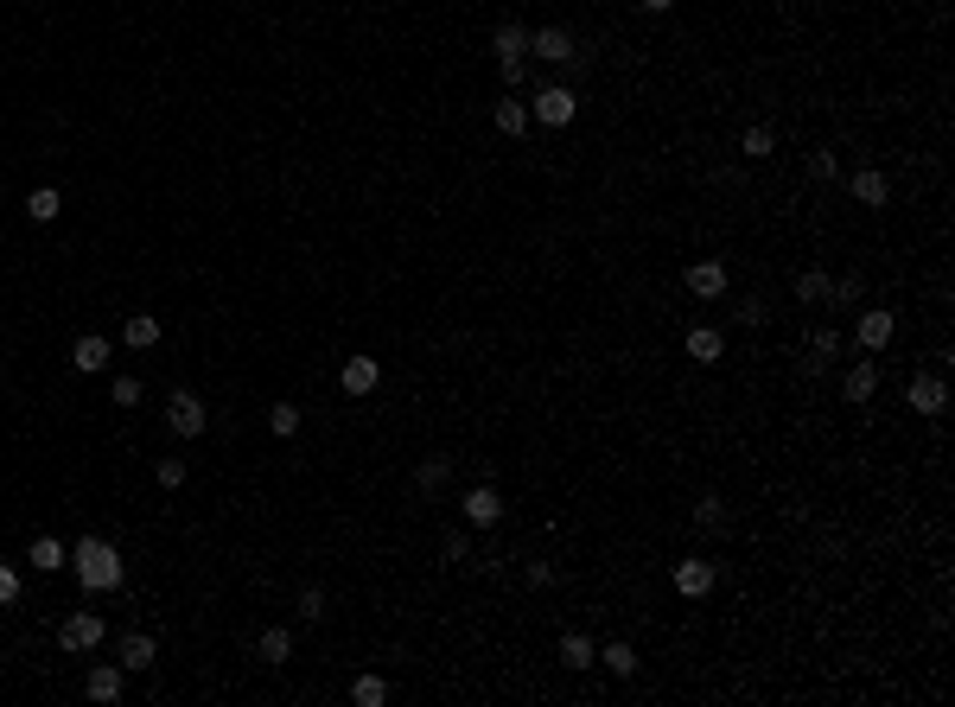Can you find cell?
Returning <instances> with one entry per match:
<instances>
[{
	"label": "cell",
	"mask_w": 955,
	"mask_h": 707,
	"mask_svg": "<svg viewBox=\"0 0 955 707\" xmlns=\"http://www.w3.org/2000/svg\"><path fill=\"white\" fill-rule=\"evenodd\" d=\"M593 663H599V644L586 631H567L561 637V669H593Z\"/></svg>",
	"instance_id": "603a6c76"
},
{
	"label": "cell",
	"mask_w": 955,
	"mask_h": 707,
	"mask_svg": "<svg viewBox=\"0 0 955 707\" xmlns=\"http://www.w3.org/2000/svg\"><path fill=\"white\" fill-rule=\"evenodd\" d=\"M109 402H115V408H141V383H134V376H115V383H109Z\"/></svg>",
	"instance_id": "1f68e13d"
},
{
	"label": "cell",
	"mask_w": 955,
	"mask_h": 707,
	"mask_svg": "<svg viewBox=\"0 0 955 707\" xmlns=\"http://www.w3.org/2000/svg\"><path fill=\"white\" fill-rule=\"evenodd\" d=\"M204 421H211V408H204L198 389H172L166 395V427L179 440H204Z\"/></svg>",
	"instance_id": "7a4b0ae2"
},
{
	"label": "cell",
	"mask_w": 955,
	"mask_h": 707,
	"mask_svg": "<svg viewBox=\"0 0 955 707\" xmlns=\"http://www.w3.org/2000/svg\"><path fill=\"white\" fill-rule=\"evenodd\" d=\"M835 357H841V332H828V325H822V332L809 338V370H828Z\"/></svg>",
	"instance_id": "83f0119b"
},
{
	"label": "cell",
	"mask_w": 955,
	"mask_h": 707,
	"mask_svg": "<svg viewBox=\"0 0 955 707\" xmlns=\"http://www.w3.org/2000/svg\"><path fill=\"white\" fill-rule=\"evenodd\" d=\"M739 325H764V300H739Z\"/></svg>",
	"instance_id": "ab89813d"
},
{
	"label": "cell",
	"mask_w": 955,
	"mask_h": 707,
	"mask_svg": "<svg viewBox=\"0 0 955 707\" xmlns=\"http://www.w3.org/2000/svg\"><path fill=\"white\" fill-rule=\"evenodd\" d=\"M153 657H160L153 631H128V637L115 644V663H121V669H153Z\"/></svg>",
	"instance_id": "5bb4252c"
},
{
	"label": "cell",
	"mask_w": 955,
	"mask_h": 707,
	"mask_svg": "<svg viewBox=\"0 0 955 707\" xmlns=\"http://www.w3.org/2000/svg\"><path fill=\"white\" fill-rule=\"evenodd\" d=\"M255 657H262L268 669H281V663H293V631H287V625H268L262 637H255Z\"/></svg>",
	"instance_id": "e0dca14e"
},
{
	"label": "cell",
	"mask_w": 955,
	"mask_h": 707,
	"mask_svg": "<svg viewBox=\"0 0 955 707\" xmlns=\"http://www.w3.org/2000/svg\"><path fill=\"white\" fill-rule=\"evenodd\" d=\"M459 510H465V523H472V529H491L497 516H503V491H497V485H472V491L459 497Z\"/></svg>",
	"instance_id": "ba28073f"
},
{
	"label": "cell",
	"mask_w": 955,
	"mask_h": 707,
	"mask_svg": "<svg viewBox=\"0 0 955 707\" xmlns=\"http://www.w3.org/2000/svg\"><path fill=\"white\" fill-rule=\"evenodd\" d=\"M446 561H472V542H465V536H446Z\"/></svg>",
	"instance_id": "60d3db41"
},
{
	"label": "cell",
	"mask_w": 955,
	"mask_h": 707,
	"mask_svg": "<svg viewBox=\"0 0 955 707\" xmlns=\"http://www.w3.org/2000/svg\"><path fill=\"white\" fill-rule=\"evenodd\" d=\"M491 122H497V134H510V141H516V134H523V128H529V102H516V96H503V102H497V109H491Z\"/></svg>",
	"instance_id": "cb8c5ba5"
},
{
	"label": "cell",
	"mask_w": 955,
	"mask_h": 707,
	"mask_svg": "<svg viewBox=\"0 0 955 707\" xmlns=\"http://www.w3.org/2000/svg\"><path fill=\"white\" fill-rule=\"evenodd\" d=\"M599 7H612V0H599Z\"/></svg>",
	"instance_id": "7bdbcfd3"
},
{
	"label": "cell",
	"mask_w": 955,
	"mask_h": 707,
	"mask_svg": "<svg viewBox=\"0 0 955 707\" xmlns=\"http://www.w3.org/2000/svg\"><path fill=\"white\" fill-rule=\"evenodd\" d=\"M828 287H835V281H828L822 268H803V274H796V300H803V306H822Z\"/></svg>",
	"instance_id": "4316f807"
},
{
	"label": "cell",
	"mask_w": 955,
	"mask_h": 707,
	"mask_svg": "<svg viewBox=\"0 0 955 707\" xmlns=\"http://www.w3.org/2000/svg\"><path fill=\"white\" fill-rule=\"evenodd\" d=\"M102 364H109V338H96V332H83V338L71 344V370H77V376H96Z\"/></svg>",
	"instance_id": "2e32d148"
},
{
	"label": "cell",
	"mask_w": 955,
	"mask_h": 707,
	"mask_svg": "<svg viewBox=\"0 0 955 707\" xmlns=\"http://www.w3.org/2000/svg\"><path fill=\"white\" fill-rule=\"evenodd\" d=\"M860 293H866V287H860V274H841V281H835V287H828V300H841V306H854V300H860Z\"/></svg>",
	"instance_id": "e575fe53"
},
{
	"label": "cell",
	"mask_w": 955,
	"mask_h": 707,
	"mask_svg": "<svg viewBox=\"0 0 955 707\" xmlns=\"http://www.w3.org/2000/svg\"><path fill=\"white\" fill-rule=\"evenodd\" d=\"M720 523H726V510L714 504V497H707V504H701V510H694V529H720Z\"/></svg>",
	"instance_id": "8d00e7d4"
},
{
	"label": "cell",
	"mask_w": 955,
	"mask_h": 707,
	"mask_svg": "<svg viewBox=\"0 0 955 707\" xmlns=\"http://www.w3.org/2000/svg\"><path fill=\"white\" fill-rule=\"evenodd\" d=\"M523 574H529V586H554V567H548V561H529Z\"/></svg>",
	"instance_id": "f35d334b"
},
{
	"label": "cell",
	"mask_w": 955,
	"mask_h": 707,
	"mask_svg": "<svg viewBox=\"0 0 955 707\" xmlns=\"http://www.w3.org/2000/svg\"><path fill=\"white\" fill-rule=\"evenodd\" d=\"M268 427H274L281 440H293V434H300V408H293V402H274V408H268Z\"/></svg>",
	"instance_id": "4dcf8cb0"
},
{
	"label": "cell",
	"mask_w": 955,
	"mask_h": 707,
	"mask_svg": "<svg viewBox=\"0 0 955 707\" xmlns=\"http://www.w3.org/2000/svg\"><path fill=\"white\" fill-rule=\"evenodd\" d=\"M573 115H580V96H573L567 83H542L535 102H529V122H542V128H567Z\"/></svg>",
	"instance_id": "277c9868"
},
{
	"label": "cell",
	"mask_w": 955,
	"mask_h": 707,
	"mask_svg": "<svg viewBox=\"0 0 955 707\" xmlns=\"http://www.w3.org/2000/svg\"><path fill=\"white\" fill-rule=\"evenodd\" d=\"M446 478H453V459H446V453H433V459H421L414 485H421V497H433V491H446Z\"/></svg>",
	"instance_id": "d4e9b609"
},
{
	"label": "cell",
	"mask_w": 955,
	"mask_h": 707,
	"mask_svg": "<svg viewBox=\"0 0 955 707\" xmlns=\"http://www.w3.org/2000/svg\"><path fill=\"white\" fill-rule=\"evenodd\" d=\"M529 58H542V64H573V58H580V45H573L567 26H542V32H529Z\"/></svg>",
	"instance_id": "8992f818"
},
{
	"label": "cell",
	"mask_w": 955,
	"mask_h": 707,
	"mask_svg": "<svg viewBox=\"0 0 955 707\" xmlns=\"http://www.w3.org/2000/svg\"><path fill=\"white\" fill-rule=\"evenodd\" d=\"M121 688H128V669H121V663H96L90 676H83V695H90V701H102V707H109V701H121Z\"/></svg>",
	"instance_id": "7c38bea8"
},
{
	"label": "cell",
	"mask_w": 955,
	"mask_h": 707,
	"mask_svg": "<svg viewBox=\"0 0 955 707\" xmlns=\"http://www.w3.org/2000/svg\"><path fill=\"white\" fill-rule=\"evenodd\" d=\"M13 599H20V574L0 561V606H13Z\"/></svg>",
	"instance_id": "74e56055"
},
{
	"label": "cell",
	"mask_w": 955,
	"mask_h": 707,
	"mask_svg": "<svg viewBox=\"0 0 955 707\" xmlns=\"http://www.w3.org/2000/svg\"><path fill=\"white\" fill-rule=\"evenodd\" d=\"M905 402H911V408H917V415H924V421H936V415H943V408H949V383H943V376H911Z\"/></svg>",
	"instance_id": "9c48e42d"
},
{
	"label": "cell",
	"mask_w": 955,
	"mask_h": 707,
	"mask_svg": "<svg viewBox=\"0 0 955 707\" xmlns=\"http://www.w3.org/2000/svg\"><path fill=\"white\" fill-rule=\"evenodd\" d=\"M26 561L39 567V574H58V567H71V548H64L58 536H39V542L26 548Z\"/></svg>",
	"instance_id": "7402d4cb"
},
{
	"label": "cell",
	"mask_w": 955,
	"mask_h": 707,
	"mask_svg": "<svg viewBox=\"0 0 955 707\" xmlns=\"http://www.w3.org/2000/svg\"><path fill=\"white\" fill-rule=\"evenodd\" d=\"M351 701L357 707H382V701H389V682H382V676H357L351 682Z\"/></svg>",
	"instance_id": "f546056e"
},
{
	"label": "cell",
	"mask_w": 955,
	"mask_h": 707,
	"mask_svg": "<svg viewBox=\"0 0 955 707\" xmlns=\"http://www.w3.org/2000/svg\"><path fill=\"white\" fill-rule=\"evenodd\" d=\"M739 153H745V160H771V153H777V134H771V128H745V134H739Z\"/></svg>",
	"instance_id": "f1b7e54d"
},
{
	"label": "cell",
	"mask_w": 955,
	"mask_h": 707,
	"mask_svg": "<svg viewBox=\"0 0 955 707\" xmlns=\"http://www.w3.org/2000/svg\"><path fill=\"white\" fill-rule=\"evenodd\" d=\"M841 395H847V402H873V395H879V364H873V351H860V364L847 370Z\"/></svg>",
	"instance_id": "9a60e30c"
},
{
	"label": "cell",
	"mask_w": 955,
	"mask_h": 707,
	"mask_svg": "<svg viewBox=\"0 0 955 707\" xmlns=\"http://www.w3.org/2000/svg\"><path fill=\"white\" fill-rule=\"evenodd\" d=\"M847 192H854L866 211H885V204H892V179H885L879 166H860L854 179H847Z\"/></svg>",
	"instance_id": "8fae6325"
},
{
	"label": "cell",
	"mask_w": 955,
	"mask_h": 707,
	"mask_svg": "<svg viewBox=\"0 0 955 707\" xmlns=\"http://www.w3.org/2000/svg\"><path fill=\"white\" fill-rule=\"evenodd\" d=\"M599 663H605V669H612V676H618V682H631V676H637V669H644V657H637V644H624V637H612V644H605V650H599Z\"/></svg>",
	"instance_id": "ffe728a7"
},
{
	"label": "cell",
	"mask_w": 955,
	"mask_h": 707,
	"mask_svg": "<svg viewBox=\"0 0 955 707\" xmlns=\"http://www.w3.org/2000/svg\"><path fill=\"white\" fill-rule=\"evenodd\" d=\"M682 344H688V357H694V364H720V357H726V338L714 332V325H688V338H682Z\"/></svg>",
	"instance_id": "d6986e66"
},
{
	"label": "cell",
	"mask_w": 955,
	"mask_h": 707,
	"mask_svg": "<svg viewBox=\"0 0 955 707\" xmlns=\"http://www.w3.org/2000/svg\"><path fill=\"white\" fill-rule=\"evenodd\" d=\"M892 332H898L892 306H860V325H854V344H860V351H885Z\"/></svg>",
	"instance_id": "5b68a950"
},
{
	"label": "cell",
	"mask_w": 955,
	"mask_h": 707,
	"mask_svg": "<svg viewBox=\"0 0 955 707\" xmlns=\"http://www.w3.org/2000/svg\"><path fill=\"white\" fill-rule=\"evenodd\" d=\"M71 574H77L83 593H115V586L128 580V561H121L115 542L83 536V542H71Z\"/></svg>",
	"instance_id": "6da1fadb"
},
{
	"label": "cell",
	"mask_w": 955,
	"mask_h": 707,
	"mask_svg": "<svg viewBox=\"0 0 955 707\" xmlns=\"http://www.w3.org/2000/svg\"><path fill=\"white\" fill-rule=\"evenodd\" d=\"M58 644H64V650H96V644H102V612H71V618L58 625Z\"/></svg>",
	"instance_id": "30bf717a"
},
{
	"label": "cell",
	"mask_w": 955,
	"mask_h": 707,
	"mask_svg": "<svg viewBox=\"0 0 955 707\" xmlns=\"http://www.w3.org/2000/svg\"><path fill=\"white\" fill-rule=\"evenodd\" d=\"M835 172H841V153H828V147L809 153V179H835Z\"/></svg>",
	"instance_id": "d6a6232c"
},
{
	"label": "cell",
	"mask_w": 955,
	"mask_h": 707,
	"mask_svg": "<svg viewBox=\"0 0 955 707\" xmlns=\"http://www.w3.org/2000/svg\"><path fill=\"white\" fill-rule=\"evenodd\" d=\"M58 211H64V198L51 192V185H39V192H26V217H32V223H58Z\"/></svg>",
	"instance_id": "484cf974"
},
{
	"label": "cell",
	"mask_w": 955,
	"mask_h": 707,
	"mask_svg": "<svg viewBox=\"0 0 955 707\" xmlns=\"http://www.w3.org/2000/svg\"><path fill=\"white\" fill-rule=\"evenodd\" d=\"M669 7H675V0H644V13H669Z\"/></svg>",
	"instance_id": "b9f144b4"
},
{
	"label": "cell",
	"mask_w": 955,
	"mask_h": 707,
	"mask_svg": "<svg viewBox=\"0 0 955 707\" xmlns=\"http://www.w3.org/2000/svg\"><path fill=\"white\" fill-rule=\"evenodd\" d=\"M338 383H344V395H370L382 383V364H376V357H351V364L338 370Z\"/></svg>",
	"instance_id": "ac0fdd59"
},
{
	"label": "cell",
	"mask_w": 955,
	"mask_h": 707,
	"mask_svg": "<svg viewBox=\"0 0 955 707\" xmlns=\"http://www.w3.org/2000/svg\"><path fill=\"white\" fill-rule=\"evenodd\" d=\"M121 344H128V351H153V344H160V319H153V313H128Z\"/></svg>",
	"instance_id": "44dd1931"
},
{
	"label": "cell",
	"mask_w": 955,
	"mask_h": 707,
	"mask_svg": "<svg viewBox=\"0 0 955 707\" xmlns=\"http://www.w3.org/2000/svg\"><path fill=\"white\" fill-rule=\"evenodd\" d=\"M153 478H160L166 491H179L185 485V459H153Z\"/></svg>",
	"instance_id": "836d02e7"
},
{
	"label": "cell",
	"mask_w": 955,
	"mask_h": 707,
	"mask_svg": "<svg viewBox=\"0 0 955 707\" xmlns=\"http://www.w3.org/2000/svg\"><path fill=\"white\" fill-rule=\"evenodd\" d=\"M726 287H733L726 281V262H688V293L694 300H720Z\"/></svg>",
	"instance_id": "4fadbf2b"
},
{
	"label": "cell",
	"mask_w": 955,
	"mask_h": 707,
	"mask_svg": "<svg viewBox=\"0 0 955 707\" xmlns=\"http://www.w3.org/2000/svg\"><path fill=\"white\" fill-rule=\"evenodd\" d=\"M497 71H503V83H510V90L529 77V26H516V20L497 26Z\"/></svg>",
	"instance_id": "3957f363"
},
{
	"label": "cell",
	"mask_w": 955,
	"mask_h": 707,
	"mask_svg": "<svg viewBox=\"0 0 955 707\" xmlns=\"http://www.w3.org/2000/svg\"><path fill=\"white\" fill-rule=\"evenodd\" d=\"M300 612H306V625H319V618H325V586H306V593H300Z\"/></svg>",
	"instance_id": "d590c367"
},
{
	"label": "cell",
	"mask_w": 955,
	"mask_h": 707,
	"mask_svg": "<svg viewBox=\"0 0 955 707\" xmlns=\"http://www.w3.org/2000/svg\"><path fill=\"white\" fill-rule=\"evenodd\" d=\"M714 580H720L714 561H701V555L675 561V593H682V599H707V593H714Z\"/></svg>",
	"instance_id": "52a82bcc"
}]
</instances>
